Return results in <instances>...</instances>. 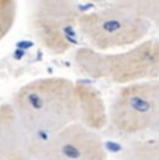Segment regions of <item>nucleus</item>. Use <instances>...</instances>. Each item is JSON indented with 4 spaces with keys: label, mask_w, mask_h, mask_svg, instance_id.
<instances>
[{
    "label": "nucleus",
    "mask_w": 159,
    "mask_h": 160,
    "mask_svg": "<svg viewBox=\"0 0 159 160\" xmlns=\"http://www.w3.org/2000/svg\"><path fill=\"white\" fill-rule=\"evenodd\" d=\"M13 106L31 135H52L80 120L77 82L67 78H39L24 85Z\"/></svg>",
    "instance_id": "1"
},
{
    "label": "nucleus",
    "mask_w": 159,
    "mask_h": 160,
    "mask_svg": "<svg viewBox=\"0 0 159 160\" xmlns=\"http://www.w3.org/2000/svg\"><path fill=\"white\" fill-rule=\"evenodd\" d=\"M74 60L82 72L115 84H133L159 78V38L144 39L119 53L92 48L78 49Z\"/></svg>",
    "instance_id": "2"
},
{
    "label": "nucleus",
    "mask_w": 159,
    "mask_h": 160,
    "mask_svg": "<svg viewBox=\"0 0 159 160\" xmlns=\"http://www.w3.org/2000/svg\"><path fill=\"white\" fill-rule=\"evenodd\" d=\"M77 28L90 43L99 52L130 48L146 39L151 24L133 10L116 3L90 13H81Z\"/></svg>",
    "instance_id": "3"
},
{
    "label": "nucleus",
    "mask_w": 159,
    "mask_h": 160,
    "mask_svg": "<svg viewBox=\"0 0 159 160\" xmlns=\"http://www.w3.org/2000/svg\"><path fill=\"white\" fill-rule=\"evenodd\" d=\"M109 121L124 135L159 132V78L121 88L109 110Z\"/></svg>",
    "instance_id": "4"
},
{
    "label": "nucleus",
    "mask_w": 159,
    "mask_h": 160,
    "mask_svg": "<svg viewBox=\"0 0 159 160\" xmlns=\"http://www.w3.org/2000/svg\"><path fill=\"white\" fill-rule=\"evenodd\" d=\"M78 0H29V28L48 52L63 54L73 46Z\"/></svg>",
    "instance_id": "5"
},
{
    "label": "nucleus",
    "mask_w": 159,
    "mask_h": 160,
    "mask_svg": "<svg viewBox=\"0 0 159 160\" xmlns=\"http://www.w3.org/2000/svg\"><path fill=\"white\" fill-rule=\"evenodd\" d=\"M28 153L35 160H108L102 138L82 122H73L31 143Z\"/></svg>",
    "instance_id": "6"
},
{
    "label": "nucleus",
    "mask_w": 159,
    "mask_h": 160,
    "mask_svg": "<svg viewBox=\"0 0 159 160\" xmlns=\"http://www.w3.org/2000/svg\"><path fill=\"white\" fill-rule=\"evenodd\" d=\"M32 143L31 134L21 122L13 104L0 106V160H10L28 153Z\"/></svg>",
    "instance_id": "7"
},
{
    "label": "nucleus",
    "mask_w": 159,
    "mask_h": 160,
    "mask_svg": "<svg viewBox=\"0 0 159 160\" xmlns=\"http://www.w3.org/2000/svg\"><path fill=\"white\" fill-rule=\"evenodd\" d=\"M77 98L80 121L91 130H102L109 121V112L99 91L90 84L77 82Z\"/></svg>",
    "instance_id": "8"
},
{
    "label": "nucleus",
    "mask_w": 159,
    "mask_h": 160,
    "mask_svg": "<svg viewBox=\"0 0 159 160\" xmlns=\"http://www.w3.org/2000/svg\"><path fill=\"white\" fill-rule=\"evenodd\" d=\"M116 3L133 10L145 18L151 27L159 29V0H115Z\"/></svg>",
    "instance_id": "9"
},
{
    "label": "nucleus",
    "mask_w": 159,
    "mask_h": 160,
    "mask_svg": "<svg viewBox=\"0 0 159 160\" xmlns=\"http://www.w3.org/2000/svg\"><path fill=\"white\" fill-rule=\"evenodd\" d=\"M124 160H159V135L128 148Z\"/></svg>",
    "instance_id": "10"
},
{
    "label": "nucleus",
    "mask_w": 159,
    "mask_h": 160,
    "mask_svg": "<svg viewBox=\"0 0 159 160\" xmlns=\"http://www.w3.org/2000/svg\"><path fill=\"white\" fill-rule=\"evenodd\" d=\"M17 17V0H0V42L8 35Z\"/></svg>",
    "instance_id": "11"
},
{
    "label": "nucleus",
    "mask_w": 159,
    "mask_h": 160,
    "mask_svg": "<svg viewBox=\"0 0 159 160\" xmlns=\"http://www.w3.org/2000/svg\"><path fill=\"white\" fill-rule=\"evenodd\" d=\"M10 160H35L32 158L29 153H24V155H20V156H16V158L10 159Z\"/></svg>",
    "instance_id": "12"
},
{
    "label": "nucleus",
    "mask_w": 159,
    "mask_h": 160,
    "mask_svg": "<svg viewBox=\"0 0 159 160\" xmlns=\"http://www.w3.org/2000/svg\"><path fill=\"white\" fill-rule=\"evenodd\" d=\"M88 2H92V3H103L106 0H88Z\"/></svg>",
    "instance_id": "13"
}]
</instances>
